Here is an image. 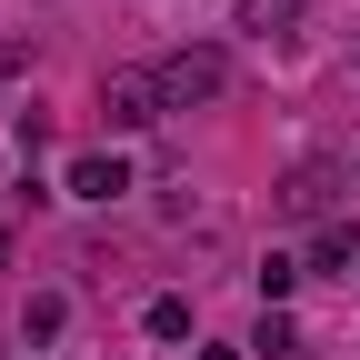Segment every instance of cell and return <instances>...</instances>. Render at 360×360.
Listing matches in <instances>:
<instances>
[{
    "label": "cell",
    "mask_w": 360,
    "mask_h": 360,
    "mask_svg": "<svg viewBox=\"0 0 360 360\" xmlns=\"http://www.w3.org/2000/svg\"><path fill=\"white\" fill-rule=\"evenodd\" d=\"M231 90V60L220 51H170L160 60V110H200V101H220Z\"/></svg>",
    "instance_id": "6da1fadb"
},
{
    "label": "cell",
    "mask_w": 360,
    "mask_h": 360,
    "mask_svg": "<svg viewBox=\"0 0 360 360\" xmlns=\"http://www.w3.org/2000/svg\"><path fill=\"white\" fill-rule=\"evenodd\" d=\"M101 120L110 130H150L160 120V70H110L101 80Z\"/></svg>",
    "instance_id": "7a4b0ae2"
},
{
    "label": "cell",
    "mask_w": 360,
    "mask_h": 360,
    "mask_svg": "<svg viewBox=\"0 0 360 360\" xmlns=\"http://www.w3.org/2000/svg\"><path fill=\"white\" fill-rule=\"evenodd\" d=\"M330 191H340V160H300V170L281 180V210H290V220H321Z\"/></svg>",
    "instance_id": "3957f363"
},
{
    "label": "cell",
    "mask_w": 360,
    "mask_h": 360,
    "mask_svg": "<svg viewBox=\"0 0 360 360\" xmlns=\"http://www.w3.org/2000/svg\"><path fill=\"white\" fill-rule=\"evenodd\" d=\"M120 191H130V160H120V150L70 160V200H120Z\"/></svg>",
    "instance_id": "277c9868"
},
{
    "label": "cell",
    "mask_w": 360,
    "mask_h": 360,
    "mask_svg": "<svg viewBox=\"0 0 360 360\" xmlns=\"http://www.w3.org/2000/svg\"><path fill=\"white\" fill-rule=\"evenodd\" d=\"M290 20H300V0H240V30H260V40L290 30Z\"/></svg>",
    "instance_id": "5b68a950"
},
{
    "label": "cell",
    "mask_w": 360,
    "mask_h": 360,
    "mask_svg": "<svg viewBox=\"0 0 360 360\" xmlns=\"http://www.w3.org/2000/svg\"><path fill=\"white\" fill-rule=\"evenodd\" d=\"M180 330H191V300L160 290V300H150V340H180Z\"/></svg>",
    "instance_id": "8992f818"
},
{
    "label": "cell",
    "mask_w": 360,
    "mask_h": 360,
    "mask_svg": "<svg viewBox=\"0 0 360 360\" xmlns=\"http://www.w3.org/2000/svg\"><path fill=\"white\" fill-rule=\"evenodd\" d=\"M350 250H360V240H350V220H330V231H321V240H310V260H321V270H340Z\"/></svg>",
    "instance_id": "52a82bcc"
},
{
    "label": "cell",
    "mask_w": 360,
    "mask_h": 360,
    "mask_svg": "<svg viewBox=\"0 0 360 360\" xmlns=\"http://www.w3.org/2000/svg\"><path fill=\"white\" fill-rule=\"evenodd\" d=\"M20 330H30V340H51V330H60V290H40V300L20 310Z\"/></svg>",
    "instance_id": "ba28073f"
},
{
    "label": "cell",
    "mask_w": 360,
    "mask_h": 360,
    "mask_svg": "<svg viewBox=\"0 0 360 360\" xmlns=\"http://www.w3.org/2000/svg\"><path fill=\"white\" fill-rule=\"evenodd\" d=\"M20 60H30V40H0V80H11V70H20Z\"/></svg>",
    "instance_id": "9c48e42d"
}]
</instances>
